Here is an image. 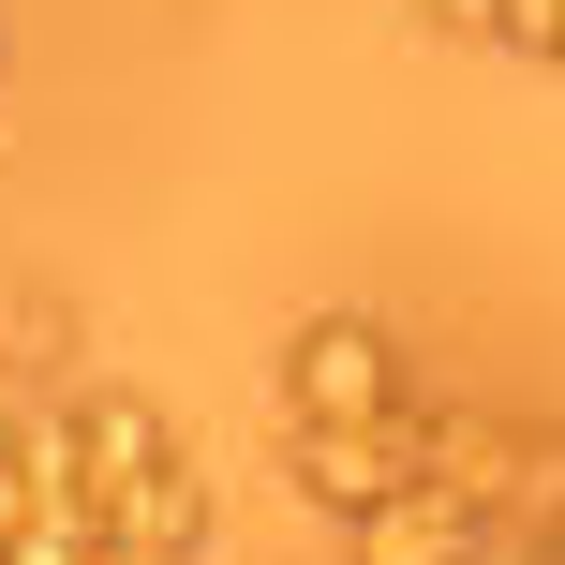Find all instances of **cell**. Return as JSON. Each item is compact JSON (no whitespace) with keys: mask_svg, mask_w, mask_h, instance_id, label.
Here are the masks:
<instances>
[{"mask_svg":"<svg viewBox=\"0 0 565 565\" xmlns=\"http://www.w3.org/2000/svg\"><path fill=\"white\" fill-rule=\"evenodd\" d=\"M268 417H328V431H431V372L402 358V328L372 312H298L268 358Z\"/></svg>","mask_w":565,"mask_h":565,"instance_id":"obj_1","label":"cell"},{"mask_svg":"<svg viewBox=\"0 0 565 565\" xmlns=\"http://www.w3.org/2000/svg\"><path fill=\"white\" fill-rule=\"evenodd\" d=\"M342 565H507V521H491L461 477H431V461H417L387 507L342 521Z\"/></svg>","mask_w":565,"mask_h":565,"instance_id":"obj_2","label":"cell"},{"mask_svg":"<svg viewBox=\"0 0 565 565\" xmlns=\"http://www.w3.org/2000/svg\"><path fill=\"white\" fill-rule=\"evenodd\" d=\"M268 431H282V491H298L328 536H342L358 507H387V491L431 461V431H328V417H268Z\"/></svg>","mask_w":565,"mask_h":565,"instance_id":"obj_3","label":"cell"},{"mask_svg":"<svg viewBox=\"0 0 565 565\" xmlns=\"http://www.w3.org/2000/svg\"><path fill=\"white\" fill-rule=\"evenodd\" d=\"M431 30H461V45H491V15H507V0H417Z\"/></svg>","mask_w":565,"mask_h":565,"instance_id":"obj_4","label":"cell"},{"mask_svg":"<svg viewBox=\"0 0 565 565\" xmlns=\"http://www.w3.org/2000/svg\"><path fill=\"white\" fill-rule=\"evenodd\" d=\"M89 565H209V551H149V536H89Z\"/></svg>","mask_w":565,"mask_h":565,"instance_id":"obj_5","label":"cell"}]
</instances>
